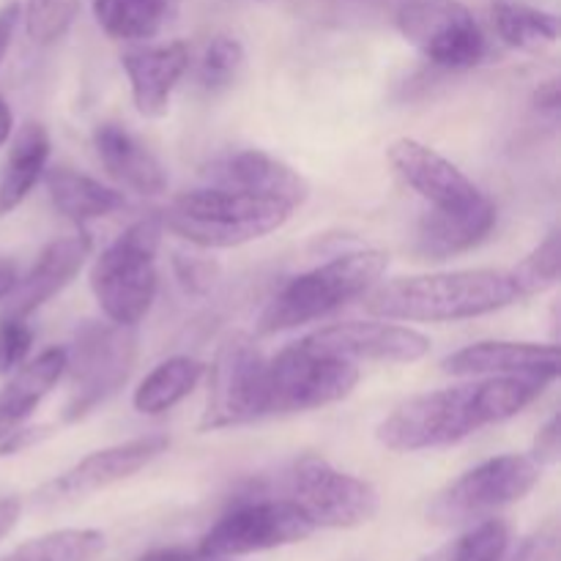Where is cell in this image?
Wrapping results in <instances>:
<instances>
[{"label": "cell", "instance_id": "obj_8", "mask_svg": "<svg viewBox=\"0 0 561 561\" xmlns=\"http://www.w3.org/2000/svg\"><path fill=\"white\" fill-rule=\"evenodd\" d=\"M359 383L354 362L321 354L301 343L266 359V416L305 414L340 403Z\"/></svg>", "mask_w": 561, "mask_h": 561}, {"label": "cell", "instance_id": "obj_7", "mask_svg": "<svg viewBox=\"0 0 561 561\" xmlns=\"http://www.w3.org/2000/svg\"><path fill=\"white\" fill-rule=\"evenodd\" d=\"M135 327L121 323H88L80 329L71 351H66L69 373V400L64 420L77 422L96 405L113 398L135 370L137 334Z\"/></svg>", "mask_w": 561, "mask_h": 561}, {"label": "cell", "instance_id": "obj_43", "mask_svg": "<svg viewBox=\"0 0 561 561\" xmlns=\"http://www.w3.org/2000/svg\"><path fill=\"white\" fill-rule=\"evenodd\" d=\"M16 283H20V272H16V263L0 261V301H5L11 294H14Z\"/></svg>", "mask_w": 561, "mask_h": 561}, {"label": "cell", "instance_id": "obj_36", "mask_svg": "<svg viewBox=\"0 0 561 561\" xmlns=\"http://www.w3.org/2000/svg\"><path fill=\"white\" fill-rule=\"evenodd\" d=\"M559 453H561V427H559V414H553L551 420L537 431L535 444H531V460L546 469V466L559 463Z\"/></svg>", "mask_w": 561, "mask_h": 561}, {"label": "cell", "instance_id": "obj_37", "mask_svg": "<svg viewBox=\"0 0 561 561\" xmlns=\"http://www.w3.org/2000/svg\"><path fill=\"white\" fill-rule=\"evenodd\" d=\"M49 431L53 427L49 425H38V427H16V431H11L9 436L0 442V458H11V455H20L25 453V449L36 447L38 442H44V438L49 436Z\"/></svg>", "mask_w": 561, "mask_h": 561}, {"label": "cell", "instance_id": "obj_25", "mask_svg": "<svg viewBox=\"0 0 561 561\" xmlns=\"http://www.w3.org/2000/svg\"><path fill=\"white\" fill-rule=\"evenodd\" d=\"M493 27L507 47L524 49V53H540L551 47L559 38V16L551 11L535 9L513 0H496L493 3Z\"/></svg>", "mask_w": 561, "mask_h": 561}, {"label": "cell", "instance_id": "obj_40", "mask_svg": "<svg viewBox=\"0 0 561 561\" xmlns=\"http://www.w3.org/2000/svg\"><path fill=\"white\" fill-rule=\"evenodd\" d=\"M20 3H5L3 9H0V64H3V58L9 55V47L11 42H14V31H16V22H20Z\"/></svg>", "mask_w": 561, "mask_h": 561}, {"label": "cell", "instance_id": "obj_4", "mask_svg": "<svg viewBox=\"0 0 561 561\" xmlns=\"http://www.w3.org/2000/svg\"><path fill=\"white\" fill-rule=\"evenodd\" d=\"M389 255L381 250H356L290 279L263 310L257 321L261 334L288 332L305 323L321 321L348 301L362 299L387 272Z\"/></svg>", "mask_w": 561, "mask_h": 561}, {"label": "cell", "instance_id": "obj_16", "mask_svg": "<svg viewBox=\"0 0 561 561\" xmlns=\"http://www.w3.org/2000/svg\"><path fill=\"white\" fill-rule=\"evenodd\" d=\"M442 370L460 378L488 376H542L557 381L559 348L540 343H507V340H488V343L466 345L442 362Z\"/></svg>", "mask_w": 561, "mask_h": 561}, {"label": "cell", "instance_id": "obj_24", "mask_svg": "<svg viewBox=\"0 0 561 561\" xmlns=\"http://www.w3.org/2000/svg\"><path fill=\"white\" fill-rule=\"evenodd\" d=\"M203 373H206L203 362L192 359V356H170L142 378L131 403L140 414H164V411L175 409L201 383Z\"/></svg>", "mask_w": 561, "mask_h": 561}, {"label": "cell", "instance_id": "obj_21", "mask_svg": "<svg viewBox=\"0 0 561 561\" xmlns=\"http://www.w3.org/2000/svg\"><path fill=\"white\" fill-rule=\"evenodd\" d=\"M93 148L99 162L121 186L140 195H162L168 190V173L157 153L118 124H102L93 131Z\"/></svg>", "mask_w": 561, "mask_h": 561}, {"label": "cell", "instance_id": "obj_6", "mask_svg": "<svg viewBox=\"0 0 561 561\" xmlns=\"http://www.w3.org/2000/svg\"><path fill=\"white\" fill-rule=\"evenodd\" d=\"M542 466L531 455H499L449 482L427 504V518L442 529H463L520 502L540 482Z\"/></svg>", "mask_w": 561, "mask_h": 561}, {"label": "cell", "instance_id": "obj_34", "mask_svg": "<svg viewBox=\"0 0 561 561\" xmlns=\"http://www.w3.org/2000/svg\"><path fill=\"white\" fill-rule=\"evenodd\" d=\"M173 272L186 294L206 296L217 285L219 263L197 255H173Z\"/></svg>", "mask_w": 561, "mask_h": 561}, {"label": "cell", "instance_id": "obj_33", "mask_svg": "<svg viewBox=\"0 0 561 561\" xmlns=\"http://www.w3.org/2000/svg\"><path fill=\"white\" fill-rule=\"evenodd\" d=\"M33 345V329L25 318L3 316L0 321V376H11L25 365Z\"/></svg>", "mask_w": 561, "mask_h": 561}, {"label": "cell", "instance_id": "obj_38", "mask_svg": "<svg viewBox=\"0 0 561 561\" xmlns=\"http://www.w3.org/2000/svg\"><path fill=\"white\" fill-rule=\"evenodd\" d=\"M33 411H36V405L25 403V400L11 398L9 392H3V389H0V442H3L11 431H16V427H20L22 422L33 414Z\"/></svg>", "mask_w": 561, "mask_h": 561}, {"label": "cell", "instance_id": "obj_11", "mask_svg": "<svg viewBox=\"0 0 561 561\" xmlns=\"http://www.w3.org/2000/svg\"><path fill=\"white\" fill-rule=\"evenodd\" d=\"M266 416V359L250 337L233 334L208 370V400L201 431L250 425Z\"/></svg>", "mask_w": 561, "mask_h": 561}, {"label": "cell", "instance_id": "obj_28", "mask_svg": "<svg viewBox=\"0 0 561 561\" xmlns=\"http://www.w3.org/2000/svg\"><path fill=\"white\" fill-rule=\"evenodd\" d=\"M507 548L510 526L499 518H488L420 561H502Z\"/></svg>", "mask_w": 561, "mask_h": 561}, {"label": "cell", "instance_id": "obj_17", "mask_svg": "<svg viewBox=\"0 0 561 561\" xmlns=\"http://www.w3.org/2000/svg\"><path fill=\"white\" fill-rule=\"evenodd\" d=\"M206 175L211 186H228V190L277 197V201L288 203L294 211L310 197V186L290 164L272 157V153L257 151V148H244V151L217 159Z\"/></svg>", "mask_w": 561, "mask_h": 561}, {"label": "cell", "instance_id": "obj_3", "mask_svg": "<svg viewBox=\"0 0 561 561\" xmlns=\"http://www.w3.org/2000/svg\"><path fill=\"white\" fill-rule=\"evenodd\" d=\"M290 214L294 208L277 197L206 186L175 197L159 219L162 228L201 250H230L274 233L288 222Z\"/></svg>", "mask_w": 561, "mask_h": 561}, {"label": "cell", "instance_id": "obj_26", "mask_svg": "<svg viewBox=\"0 0 561 561\" xmlns=\"http://www.w3.org/2000/svg\"><path fill=\"white\" fill-rule=\"evenodd\" d=\"M173 0H93V16L107 36L142 42L157 36Z\"/></svg>", "mask_w": 561, "mask_h": 561}, {"label": "cell", "instance_id": "obj_20", "mask_svg": "<svg viewBox=\"0 0 561 561\" xmlns=\"http://www.w3.org/2000/svg\"><path fill=\"white\" fill-rule=\"evenodd\" d=\"M496 228V206L488 197L469 208H433L416 228V252L427 261H447L471 250Z\"/></svg>", "mask_w": 561, "mask_h": 561}, {"label": "cell", "instance_id": "obj_10", "mask_svg": "<svg viewBox=\"0 0 561 561\" xmlns=\"http://www.w3.org/2000/svg\"><path fill=\"white\" fill-rule=\"evenodd\" d=\"M394 22L405 42L442 69H471L488 55L485 31L458 0H403Z\"/></svg>", "mask_w": 561, "mask_h": 561}, {"label": "cell", "instance_id": "obj_1", "mask_svg": "<svg viewBox=\"0 0 561 561\" xmlns=\"http://www.w3.org/2000/svg\"><path fill=\"white\" fill-rule=\"evenodd\" d=\"M548 383L551 378L542 376H488L416 394L378 425V442L392 453L453 447L482 427L518 416Z\"/></svg>", "mask_w": 561, "mask_h": 561}, {"label": "cell", "instance_id": "obj_2", "mask_svg": "<svg viewBox=\"0 0 561 561\" xmlns=\"http://www.w3.org/2000/svg\"><path fill=\"white\" fill-rule=\"evenodd\" d=\"M520 299L518 283L504 268H460L389 279L367 294L365 307L383 321L453 323L491 316Z\"/></svg>", "mask_w": 561, "mask_h": 561}, {"label": "cell", "instance_id": "obj_42", "mask_svg": "<svg viewBox=\"0 0 561 561\" xmlns=\"http://www.w3.org/2000/svg\"><path fill=\"white\" fill-rule=\"evenodd\" d=\"M22 513L20 499H0V540L16 526Z\"/></svg>", "mask_w": 561, "mask_h": 561}, {"label": "cell", "instance_id": "obj_32", "mask_svg": "<svg viewBox=\"0 0 561 561\" xmlns=\"http://www.w3.org/2000/svg\"><path fill=\"white\" fill-rule=\"evenodd\" d=\"M80 14V0H27L25 31L31 42L55 44L69 33Z\"/></svg>", "mask_w": 561, "mask_h": 561}, {"label": "cell", "instance_id": "obj_18", "mask_svg": "<svg viewBox=\"0 0 561 561\" xmlns=\"http://www.w3.org/2000/svg\"><path fill=\"white\" fill-rule=\"evenodd\" d=\"M131 85V102L146 118H162L170 107L175 85L190 69V47L184 42L135 47L121 55Z\"/></svg>", "mask_w": 561, "mask_h": 561}, {"label": "cell", "instance_id": "obj_31", "mask_svg": "<svg viewBox=\"0 0 561 561\" xmlns=\"http://www.w3.org/2000/svg\"><path fill=\"white\" fill-rule=\"evenodd\" d=\"M559 266H561V250H559V233L551 230L524 261L515 268H510V274L518 283V290L524 299L537 294H546L548 288L559 283Z\"/></svg>", "mask_w": 561, "mask_h": 561}, {"label": "cell", "instance_id": "obj_39", "mask_svg": "<svg viewBox=\"0 0 561 561\" xmlns=\"http://www.w3.org/2000/svg\"><path fill=\"white\" fill-rule=\"evenodd\" d=\"M137 561H228L225 557H211V553L190 551V548H159V551L142 553Z\"/></svg>", "mask_w": 561, "mask_h": 561}, {"label": "cell", "instance_id": "obj_41", "mask_svg": "<svg viewBox=\"0 0 561 561\" xmlns=\"http://www.w3.org/2000/svg\"><path fill=\"white\" fill-rule=\"evenodd\" d=\"M535 107L540 110V113H551L557 115L559 107H561V91H559V82L557 80H546L540 88L535 91Z\"/></svg>", "mask_w": 561, "mask_h": 561}, {"label": "cell", "instance_id": "obj_23", "mask_svg": "<svg viewBox=\"0 0 561 561\" xmlns=\"http://www.w3.org/2000/svg\"><path fill=\"white\" fill-rule=\"evenodd\" d=\"M49 159V135L42 124H27L22 126L20 135L14 137L9 159L0 173V217L14 211L22 206L33 186L47 170Z\"/></svg>", "mask_w": 561, "mask_h": 561}, {"label": "cell", "instance_id": "obj_27", "mask_svg": "<svg viewBox=\"0 0 561 561\" xmlns=\"http://www.w3.org/2000/svg\"><path fill=\"white\" fill-rule=\"evenodd\" d=\"M104 551V535L96 529H60L22 542L0 561H96Z\"/></svg>", "mask_w": 561, "mask_h": 561}, {"label": "cell", "instance_id": "obj_15", "mask_svg": "<svg viewBox=\"0 0 561 561\" xmlns=\"http://www.w3.org/2000/svg\"><path fill=\"white\" fill-rule=\"evenodd\" d=\"M387 159L394 173L433 208H469L485 197L458 164L420 140H394Z\"/></svg>", "mask_w": 561, "mask_h": 561}, {"label": "cell", "instance_id": "obj_35", "mask_svg": "<svg viewBox=\"0 0 561 561\" xmlns=\"http://www.w3.org/2000/svg\"><path fill=\"white\" fill-rule=\"evenodd\" d=\"M557 553V526L548 524L526 537L513 553H504L502 561H551Z\"/></svg>", "mask_w": 561, "mask_h": 561}, {"label": "cell", "instance_id": "obj_12", "mask_svg": "<svg viewBox=\"0 0 561 561\" xmlns=\"http://www.w3.org/2000/svg\"><path fill=\"white\" fill-rule=\"evenodd\" d=\"M316 531L305 513L290 499H247L230 507L206 537L201 551L211 557H247V553L272 551L294 546Z\"/></svg>", "mask_w": 561, "mask_h": 561}, {"label": "cell", "instance_id": "obj_22", "mask_svg": "<svg viewBox=\"0 0 561 561\" xmlns=\"http://www.w3.org/2000/svg\"><path fill=\"white\" fill-rule=\"evenodd\" d=\"M44 184H47L53 206L71 219L75 225H88L91 219L110 217L115 211H124L126 203L124 192L110 190L102 181L82 175L71 168H49L44 170Z\"/></svg>", "mask_w": 561, "mask_h": 561}, {"label": "cell", "instance_id": "obj_44", "mask_svg": "<svg viewBox=\"0 0 561 561\" xmlns=\"http://www.w3.org/2000/svg\"><path fill=\"white\" fill-rule=\"evenodd\" d=\"M11 131H14V118H11V107L5 104V99L0 96V148L9 142Z\"/></svg>", "mask_w": 561, "mask_h": 561}, {"label": "cell", "instance_id": "obj_14", "mask_svg": "<svg viewBox=\"0 0 561 561\" xmlns=\"http://www.w3.org/2000/svg\"><path fill=\"white\" fill-rule=\"evenodd\" d=\"M305 343L321 354L345 362H387V365H411L425 359L431 340L411 327L389 321H345L323 327L307 334Z\"/></svg>", "mask_w": 561, "mask_h": 561}, {"label": "cell", "instance_id": "obj_13", "mask_svg": "<svg viewBox=\"0 0 561 561\" xmlns=\"http://www.w3.org/2000/svg\"><path fill=\"white\" fill-rule=\"evenodd\" d=\"M168 444L170 442L164 436H142L115 444V447L99 449V453L88 455L80 463L71 466L69 471L55 477L53 482H47L36 493V502L42 507H60V504L80 502V499L91 496V493H99L104 488L115 485V482L135 477L151 460H157L168 449Z\"/></svg>", "mask_w": 561, "mask_h": 561}, {"label": "cell", "instance_id": "obj_9", "mask_svg": "<svg viewBox=\"0 0 561 561\" xmlns=\"http://www.w3.org/2000/svg\"><path fill=\"white\" fill-rule=\"evenodd\" d=\"M285 499L310 518L316 529H354L378 513V493L370 482L334 469L318 455H305L288 471Z\"/></svg>", "mask_w": 561, "mask_h": 561}, {"label": "cell", "instance_id": "obj_5", "mask_svg": "<svg viewBox=\"0 0 561 561\" xmlns=\"http://www.w3.org/2000/svg\"><path fill=\"white\" fill-rule=\"evenodd\" d=\"M162 219L146 217L124 230L91 266V290L104 316L137 327L157 299V252Z\"/></svg>", "mask_w": 561, "mask_h": 561}, {"label": "cell", "instance_id": "obj_30", "mask_svg": "<svg viewBox=\"0 0 561 561\" xmlns=\"http://www.w3.org/2000/svg\"><path fill=\"white\" fill-rule=\"evenodd\" d=\"M244 69V47L233 36H214L197 60V82L206 91H228Z\"/></svg>", "mask_w": 561, "mask_h": 561}, {"label": "cell", "instance_id": "obj_29", "mask_svg": "<svg viewBox=\"0 0 561 561\" xmlns=\"http://www.w3.org/2000/svg\"><path fill=\"white\" fill-rule=\"evenodd\" d=\"M66 376V348H47L36 356V359L25 362L20 370L14 373V378L9 381V387L3 392H9L11 398L25 400V403L36 405L53 392L55 383Z\"/></svg>", "mask_w": 561, "mask_h": 561}, {"label": "cell", "instance_id": "obj_19", "mask_svg": "<svg viewBox=\"0 0 561 561\" xmlns=\"http://www.w3.org/2000/svg\"><path fill=\"white\" fill-rule=\"evenodd\" d=\"M88 252H91V239L85 233L69 236V239H58L53 244L44 247L38 252L36 263L31 272L16 283L14 294L9 296L5 305V316L9 318H27L36 312L38 307L47 305L53 296H58L66 285L75 279L85 263Z\"/></svg>", "mask_w": 561, "mask_h": 561}]
</instances>
